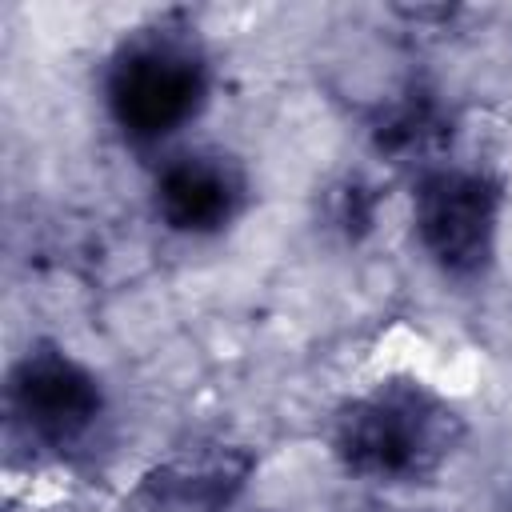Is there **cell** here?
Here are the masks:
<instances>
[{
	"label": "cell",
	"mask_w": 512,
	"mask_h": 512,
	"mask_svg": "<svg viewBox=\"0 0 512 512\" xmlns=\"http://www.w3.org/2000/svg\"><path fill=\"white\" fill-rule=\"evenodd\" d=\"M464 436L460 412L416 380H384L332 420L336 460L364 480L404 484L432 476Z\"/></svg>",
	"instance_id": "1"
},
{
	"label": "cell",
	"mask_w": 512,
	"mask_h": 512,
	"mask_svg": "<svg viewBox=\"0 0 512 512\" xmlns=\"http://www.w3.org/2000/svg\"><path fill=\"white\" fill-rule=\"evenodd\" d=\"M104 96L128 140L156 144L200 112L208 96V60L188 28H144L112 56Z\"/></svg>",
	"instance_id": "2"
},
{
	"label": "cell",
	"mask_w": 512,
	"mask_h": 512,
	"mask_svg": "<svg viewBox=\"0 0 512 512\" xmlns=\"http://www.w3.org/2000/svg\"><path fill=\"white\" fill-rule=\"evenodd\" d=\"M8 412L28 440L44 448H76L104 412L96 376L56 344H36L8 376Z\"/></svg>",
	"instance_id": "3"
},
{
	"label": "cell",
	"mask_w": 512,
	"mask_h": 512,
	"mask_svg": "<svg viewBox=\"0 0 512 512\" xmlns=\"http://www.w3.org/2000/svg\"><path fill=\"white\" fill-rule=\"evenodd\" d=\"M500 220V188L484 172L436 168L416 184V236L448 276L484 272Z\"/></svg>",
	"instance_id": "4"
},
{
	"label": "cell",
	"mask_w": 512,
	"mask_h": 512,
	"mask_svg": "<svg viewBox=\"0 0 512 512\" xmlns=\"http://www.w3.org/2000/svg\"><path fill=\"white\" fill-rule=\"evenodd\" d=\"M244 172L220 152L172 156L156 176V212L172 232L208 236L236 220L244 204Z\"/></svg>",
	"instance_id": "5"
},
{
	"label": "cell",
	"mask_w": 512,
	"mask_h": 512,
	"mask_svg": "<svg viewBox=\"0 0 512 512\" xmlns=\"http://www.w3.org/2000/svg\"><path fill=\"white\" fill-rule=\"evenodd\" d=\"M248 468L252 456L240 448H196L152 468L128 504L140 512H216L240 492Z\"/></svg>",
	"instance_id": "6"
},
{
	"label": "cell",
	"mask_w": 512,
	"mask_h": 512,
	"mask_svg": "<svg viewBox=\"0 0 512 512\" xmlns=\"http://www.w3.org/2000/svg\"><path fill=\"white\" fill-rule=\"evenodd\" d=\"M432 136H440V116L428 100H404L396 104L392 112H384L380 128H376V140L380 148L388 152H420Z\"/></svg>",
	"instance_id": "7"
}]
</instances>
